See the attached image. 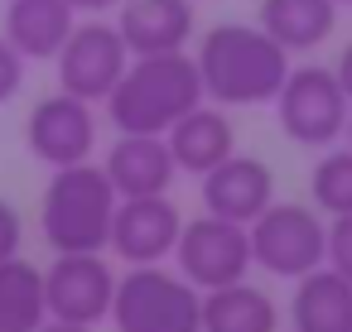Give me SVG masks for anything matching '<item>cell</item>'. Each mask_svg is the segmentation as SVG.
<instances>
[{"label":"cell","instance_id":"1","mask_svg":"<svg viewBox=\"0 0 352 332\" xmlns=\"http://www.w3.org/2000/svg\"><path fill=\"white\" fill-rule=\"evenodd\" d=\"M208 102L217 106H270L289 78V49H280L261 25H212L193 49Z\"/></svg>","mask_w":352,"mask_h":332},{"label":"cell","instance_id":"2","mask_svg":"<svg viewBox=\"0 0 352 332\" xmlns=\"http://www.w3.org/2000/svg\"><path fill=\"white\" fill-rule=\"evenodd\" d=\"M203 78L188 49L179 54H140L121 73V82L107 97V121L116 135H169L174 121H184L193 106H203Z\"/></svg>","mask_w":352,"mask_h":332},{"label":"cell","instance_id":"3","mask_svg":"<svg viewBox=\"0 0 352 332\" xmlns=\"http://www.w3.org/2000/svg\"><path fill=\"white\" fill-rule=\"evenodd\" d=\"M116 188L102 164L82 159L68 169H54L44 202H39V231L54 255L73 250H107L111 246V217H116Z\"/></svg>","mask_w":352,"mask_h":332},{"label":"cell","instance_id":"4","mask_svg":"<svg viewBox=\"0 0 352 332\" xmlns=\"http://www.w3.org/2000/svg\"><path fill=\"white\" fill-rule=\"evenodd\" d=\"M116 332H203V289L164 265H131L111 294Z\"/></svg>","mask_w":352,"mask_h":332},{"label":"cell","instance_id":"5","mask_svg":"<svg viewBox=\"0 0 352 332\" xmlns=\"http://www.w3.org/2000/svg\"><path fill=\"white\" fill-rule=\"evenodd\" d=\"M251 265L275 279H299L328 260V222L314 202H270L251 226Z\"/></svg>","mask_w":352,"mask_h":332},{"label":"cell","instance_id":"6","mask_svg":"<svg viewBox=\"0 0 352 332\" xmlns=\"http://www.w3.org/2000/svg\"><path fill=\"white\" fill-rule=\"evenodd\" d=\"M270 106H275L280 130L294 145H304V150H328L333 140H342L347 116H352V102H347L338 73L333 68H318V63L289 68L280 97Z\"/></svg>","mask_w":352,"mask_h":332},{"label":"cell","instance_id":"7","mask_svg":"<svg viewBox=\"0 0 352 332\" xmlns=\"http://www.w3.org/2000/svg\"><path fill=\"white\" fill-rule=\"evenodd\" d=\"M174 265L203 294L208 289H222V284H236L251 270V236H246L241 222H227V217L203 212V217L184 222L179 246H174Z\"/></svg>","mask_w":352,"mask_h":332},{"label":"cell","instance_id":"8","mask_svg":"<svg viewBox=\"0 0 352 332\" xmlns=\"http://www.w3.org/2000/svg\"><path fill=\"white\" fill-rule=\"evenodd\" d=\"M54 63H58V87L97 106V102L111 97V87L131 68V49H126V39H121L116 25H107L102 15H92V20L73 25V34H68V44L58 49Z\"/></svg>","mask_w":352,"mask_h":332},{"label":"cell","instance_id":"9","mask_svg":"<svg viewBox=\"0 0 352 332\" xmlns=\"http://www.w3.org/2000/svg\"><path fill=\"white\" fill-rule=\"evenodd\" d=\"M111 294H116V274H111V260H107L102 250L54 255V265L44 270V303H49V318L97 327V322L111 318Z\"/></svg>","mask_w":352,"mask_h":332},{"label":"cell","instance_id":"10","mask_svg":"<svg viewBox=\"0 0 352 332\" xmlns=\"http://www.w3.org/2000/svg\"><path fill=\"white\" fill-rule=\"evenodd\" d=\"M25 145L49 169H68V164L92 159V150H97V111H92V102H82V97H73L63 87L54 97L34 102V111L25 121Z\"/></svg>","mask_w":352,"mask_h":332},{"label":"cell","instance_id":"11","mask_svg":"<svg viewBox=\"0 0 352 332\" xmlns=\"http://www.w3.org/2000/svg\"><path fill=\"white\" fill-rule=\"evenodd\" d=\"M184 231V212L174 207L169 193L155 198H121L116 217H111V255L126 265H164L179 246Z\"/></svg>","mask_w":352,"mask_h":332},{"label":"cell","instance_id":"12","mask_svg":"<svg viewBox=\"0 0 352 332\" xmlns=\"http://www.w3.org/2000/svg\"><path fill=\"white\" fill-rule=\"evenodd\" d=\"M275 202V169L261 154H227L212 174H203V212L251 226Z\"/></svg>","mask_w":352,"mask_h":332},{"label":"cell","instance_id":"13","mask_svg":"<svg viewBox=\"0 0 352 332\" xmlns=\"http://www.w3.org/2000/svg\"><path fill=\"white\" fill-rule=\"evenodd\" d=\"M116 29H121L131 58H140V54H179L198 34V15H193V0H121L116 5Z\"/></svg>","mask_w":352,"mask_h":332},{"label":"cell","instance_id":"14","mask_svg":"<svg viewBox=\"0 0 352 332\" xmlns=\"http://www.w3.org/2000/svg\"><path fill=\"white\" fill-rule=\"evenodd\" d=\"M102 169H107L116 198H155V193H169L179 178V164H174L164 135H116Z\"/></svg>","mask_w":352,"mask_h":332},{"label":"cell","instance_id":"15","mask_svg":"<svg viewBox=\"0 0 352 332\" xmlns=\"http://www.w3.org/2000/svg\"><path fill=\"white\" fill-rule=\"evenodd\" d=\"M164 140H169V154H174L179 174H193V178L212 174L227 154H236V130L227 121V106H217V102L193 106L184 121L169 126Z\"/></svg>","mask_w":352,"mask_h":332},{"label":"cell","instance_id":"16","mask_svg":"<svg viewBox=\"0 0 352 332\" xmlns=\"http://www.w3.org/2000/svg\"><path fill=\"white\" fill-rule=\"evenodd\" d=\"M73 25H78V10L68 0H10L0 34L20 49L25 63H44V58H58Z\"/></svg>","mask_w":352,"mask_h":332},{"label":"cell","instance_id":"17","mask_svg":"<svg viewBox=\"0 0 352 332\" xmlns=\"http://www.w3.org/2000/svg\"><path fill=\"white\" fill-rule=\"evenodd\" d=\"M289 322L294 332H352V284L328 265L299 274L289 294Z\"/></svg>","mask_w":352,"mask_h":332},{"label":"cell","instance_id":"18","mask_svg":"<svg viewBox=\"0 0 352 332\" xmlns=\"http://www.w3.org/2000/svg\"><path fill=\"white\" fill-rule=\"evenodd\" d=\"M338 0H261V29L289 49V54H309L318 49L333 29H338Z\"/></svg>","mask_w":352,"mask_h":332},{"label":"cell","instance_id":"19","mask_svg":"<svg viewBox=\"0 0 352 332\" xmlns=\"http://www.w3.org/2000/svg\"><path fill=\"white\" fill-rule=\"evenodd\" d=\"M275 327H280V303L251 279L203 294V332H275Z\"/></svg>","mask_w":352,"mask_h":332},{"label":"cell","instance_id":"20","mask_svg":"<svg viewBox=\"0 0 352 332\" xmlns=\"http://www.w3.org/2000/svg\"><path fill=\"white\" fill-rule=\"evenodd\" d=\"M44 318V270L25 255H6L0 260V332H34Z\"/></svg>","mask_w":352,"mask_h":332},{"label":"cell","instance_id":"21","mask_svg":"<svg viewBox=\"0 0 352 332\" xmlns=\"http://www.w3.org/2000/svg\"><path fill=\"white\" fill-rule=\"evenodd\" d=\"M309 202H314L323 217L352 212V150H328V154L309 169Z\"/></svg>","mask_w":352,"mask_h":332},{"label":"cell","instance_id":"22","mask_svg":"<svg viewBox=\"0 0 352 332\" xmlns=\"http://www.w3.org/2000/svg\"><path fill=\"white\" fill-rule=\"evenodd\" d=\"M328 270H338L347 284H352V212L342 217H328Z\"/></svg>","mask_w":352,"mask_h":332},{"label":"cell","instance_id":"23","mask_svg":"<svg viewBox=\"0 0 352 332\" xmlns=\"http://www.w3.org/2000/svg\"><path fill=\"white\" fill-rule=\"evenodd\" d=\"M25 68H30V63L20 58V49H15L6 34H0V106L20 97V87H25Z\"/></svg>","mask_w":352,"mask_h":332},{"label":"cell","instance_id":"24","mask_svg":"<svg viewBox=\"0 0 352 332\" xmlns=\"http://www.w3.org/2000/svg\"><path fill=\"white\" fill-rule=\"evenodd\" d=\"M20 236H25V222H20V212L0 198V260L6 255H20Z\"/></svg>","mask_w":352,"mask_h":332},{"label":"cell","instance_id":"25","mask_svg":"<svg viewBox=\"0 0 352 332\" xmlns=\"http://www.w3.org/2000/svg\"><path fill=\"white\" fill-rule=\"evenodd\" d=\"M333 73H338V82H342V92H347V102H352V44H342V54H338V63H333Z\"/></svg>","mask_w":352,"mask_h":332},{"label":"cell","instance_id":"26","mask_svg":"<svg viewBox=\"0 0 352 332\" xmlns=\"http://www.w3.org/2000/svg\"><path fill=\"white\" fill-rule=\"evenodd\" d=\"M68 5H73L78 15H107V10L121 5V0H68Z\"/></svg>","mask_w":352,"mask_h":332},{"label":"cell","instance_id":"27","mask_svg":"<svg viewBox=\"0 0 352 332\" xmlns=\"http://www.w3.org/2000/svg\"><path fill=\"white\" fill-rule=\"evenodd\" d=\"M34 332H97V327H87V322H63V318H44Z\"/></svg>","mask_w":352,"mask_h":332},{"label":"cell","instance_id":"28","mask_svg":"<svg viewBox=\"0 0 352 332\" xmlns=\"http://www.w3.org/2000/svg\"><path fill=\"white\" fill-rule=\"evenodd\" d=\"M342 135H347V150H352V116H347V130H342Z\"/></svg>","mask_w":352,"mask_h":332},{"label":"cell","instance_id":"29","mask_svg":"<svg viewBox=\"0 0 352 332\" xmlns=\"http://www.w3.org/2000/svg\"><path fill=\"white\" fill-rule=\"evenodd\" d=\"M338 5H352V0H338Z\"/></svg>","mask_w":352,"mask_h":332}]
</instances>
